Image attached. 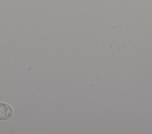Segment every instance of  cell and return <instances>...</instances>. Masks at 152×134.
<instances>
[{"label":"cell","instance_id":"obj_1","mask_svg":"<svg viewBox=\"0 0 152 134\" xmlns=\"http://www.w3.org/2000/svg\"><path fill=\"white\" fill-rule=\"evenodd\" d=\"M14 115L12 107L8 103L0 102V120L5 121L11 119Z\"/></svg>","mask_w":152,"mask_h":134}]
</instances>
